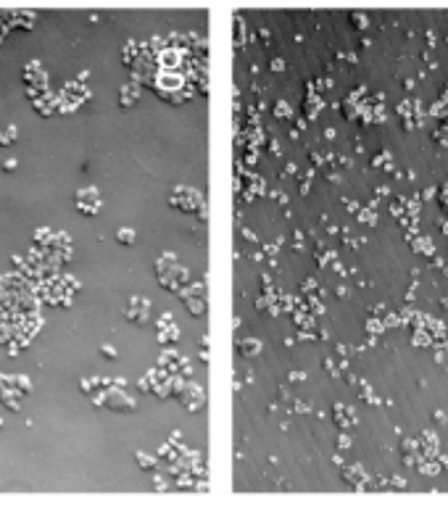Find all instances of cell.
Instances as JSON below:
<instances>
[{
	"mask_svg": "<svg viewBox=\"0 0 448 519\" xmlns=\"http://www.w3.org/2000/svg\"><path fill=\"white\" fill-rule=\"evenodd\" d=\"M103 353H106L108 358H114V356H116V350H114V348H108V346H106V348H103Z\"/></svg>",
	"mask_w": 448,
	"mask_h": 519,
	"instance_id": "obj_2",
	"label": "cell"
},
{
	"mask_svg": "<svg viewBox=\"0 0 448 519\" xmlns=\"http://www.w3.org/2000/svg\"><path fill=\"white\" fill-rule=\"evenodd\" d=\"M132 240H134L132 230H119V242H124V245H127V242H132Z\"/></svg>",
	"mask_w": 448,
	"mask_h": 519,
	"instance_id": "obj_1",
	"label": "cell"
}]
</instances>
